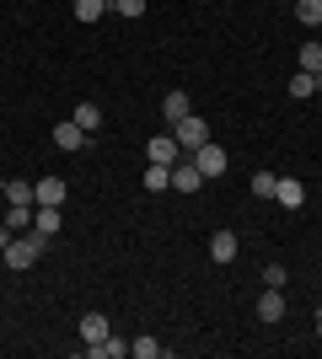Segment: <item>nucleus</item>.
Wrapping results in <instances>:
<instances>
[{
	"mask_svg": "<svg viewBox=\"0 0 322 359\" xmlns=\"http://www.w3.org/2000/svg\"><path fill=\"white\" fill-rule=\"evenodd\" d=\"M145 156H151L156 166H177V161H183V145H177V135H151Z\"/></svg>",
	"mask_w": 322,
	"mask_h": 359,
	"instance_id": "4",
	"label": "nucleus"
},
{
	"mask_svg": "<svg viewBox=\"0 0 322 359\" xmlns=\"http://www.w3.org/2000/svg\"><path fill=\"white\" fill-rule=\"evenodd\" d=\"M301 70H311V75L322 70V43H307V48H301Z\"/></svg>",
	"mask_w": 322,
	"mask_h": 359,
	"instance_id": "24",
	"label": "nucleus"
},
{
	"mask_svg": "<svg viewBox=\"0 0 322 359\" xmlns=\"http://www.w3.org/2000/svg\"><path fill=\"white\" fill-rule=\"evenodd\" d=\"M188 161L199 166L204 177H220V172H226V166H231V156H226V150H220V145H215V140H204V145L194 150V156H188Z\"/></svg>",
	"mask_w": 322,
	"mask_h": 359,
	"instance_id": "3",
	"label": "nucleus"
},
{
	"mask_svg": "<svg viewBox=\"0 0 322 359\" xmlns=\"http://www.w3.org/2000/svg\"><path fill=\"white\" fill-rule=\"evenodd\" d=\"M86 140H92V135H86V129H81L76 118L54 123V145H60V150H86Z\"/></svg>",
	"mask_w": 322,
	"mask_h": 359,
	"instance_id": "7",
	"label": "nucleus"
},
{
	"mask_svg": "<svg viewBox=\"0 0 322 359\" xmlns=\"http://www.w3.org/2000/svg\"><path fill=\"white\" fill-rule=\"evenodd\" d=\"M172 135H177V145H183V156H194V150L210 140V123L199 118V113H188L183 123H172Z\"/></svg>",
	"mask_w": 322,
	"mask_h": 359,
	"instance_id": "2",
	"label": "nucleus"
},
{
	"mask_svg": "<svg viewBox=\"0 0 322 359\" xmlns=\"http://www.w3.org/2000/svg\"><path fill=\"white\" fill-rule=\"evenodd\" d=\"M113 11L119 16H145V0H113Z\"/></svg>",
	"mask_w": 322,
	"mask_h": 359,
	"instance_id": "26",
	"label": "nucleus"
},
{
	"mask_svg": "<svg viewBox=\"0 0 322 359\" xmlns=\"http://www.w3.org/2000/svg\"><path fill=\"white\" fill-rule=\"evenodd\" d=\"M274 172H253V194H258V198H274Z\"/></svg>",
	"mask_w": 322,
	"mask_h": 359,
	"instance_id": "23",
	"label": "nucleus"
},
{
	"mask_svg": "<svg viewBox=\"0 0 322 359\" xmlns=\"http://www.w3.org/2000/svg\"><path fill=\"white\" fill-rule=\"evenodd\" d=\"M76 123L86 129V135H92V129H102V107H97V102H81V107H76Z\"/></svg>",
	"mask_w": 322,
	"mask_h": 359,
	"instance_id": "18",
	"label": "nucleus"
},
{
	"mask_svg": "<svg viewBox=\"0 0 322 359\" xmlns=\"http://www.w3.org/2000/svg\"><path fill=\"white\" fill-rule=\"evenodd\" d=\"M43 252H48V236H43V231H22V236H16L11 247L0 252V263L22 273V269H32V263H38V257H43Z\"/></svg>",
	"mask_w": 322,
	"mask_h": 359,
	"instance_id": "1",
	"label": "nucleus"
},
{
	"mask_svg": "<svg viewBox=\"0 0 322 359\" xmlns=\"http://www.w3.org/2000/svg\"><path fill=\"white\" fill-rule=\"evenodd\" d=\"M167 188H172V166L151 161V172H145V194H167Z\"/></svg>",
	"mask_w": 322,
	"mask_h": 359,
	"instance_id": "17",
	"label": "nucleus"
},
{
	"mask_svg": "<svg viewBox=\"0 0 322 359\" xmlns=\"http://www.w3.org/2000/svg\"><path fill=\"white\" fill-rule=\"evenodd\" d=\"M32 231H43L48 241L60 236V204H32Z\"/></svg>",
	"mask_w": 322,
	"mask_h": 359,
	"instance_id": "10",
	"label": "nucleus"
},
{
	"mask_svg": "<svg viewBox=\"0 0 322 359\" xmlns=\"http://www.w3.org/2000/svg\"><path fill=\"white\" fill-rule=\"evenodd\" d=\"M86 354H92V359H123V354H129V344H119V338L107 332L102 344H86Z\"/></svg>",
	"mask_w": 322,
	"mask_h": 359,
	"instance_id": "15",
	"label": "nucleus"
},
{
	"mask_svg": "<svg viewBox=\"0 0 322 359\" xmlns=\"http://www.w3.org/2000/svg\"><path fill=\"white\" fill-rule=\"evenodd\" d=\"M317 338H322V306H317Z\"/></svg>",
	"mask_w": 322,
	"mask_h": 359,
	"instance_id": "28",
	"label": "nucleus"
},
{
	"mask_svg": "<svg viewBox=\"0 0 322 359\" xmlns=\"http://www.w3.org/2000/svg\"><path fill=\"white\" fill-rule=\"evenodd\" d=\"M311 81H317V91H322V70H317V75H311Z\"/></svg>",
	"mask_w": 322,
	"mask_h": 359,
	"instance_id": "29",
	"label": "nucleus"
},
{
	"mask_svg": "<svg viewBox=\"0 0 322 359\" xmlns=\"http://www.w3.org/2000/svg\"><path fill=\"white\" fill-rule=\"evenodd\" d=\"M11 241H16V231H11V225H6V220H0V252H6Z\"/></svg>",
	"mask_w": 322,
	"mask_h": 359,
	"instance_id": "27",
	"label": "nucleus"
},
{
	"mask_svg": "<svg viewBox=\"0 0 322 359\" xmlns=\"http://www.w3.org/2000/svg\"><path fill=\"white\" fill-rule=\"evenodd\" d=\"M102 11H107V0H76V22H86V27H92Z\"/></svg>",
	"mask_w": 322,
	"mask_h": 359,
	"instance_id": "19",
	"label": "nucleus"
},
{
	"mask_svg": "<svg viewBox=\"0 0 322 359\" xmlns=\"http://www.w3.org/2000/svg\"><path fill=\"white\" fill-rule=\"evenodd\" d=\"M0 220L22 236V231H32V204H6V215H0Z\"/></svg>",
	"mask_w": 322,
	"mask_h": 359,
	"instance_id": "14",
	"label": "nucleus"
},
{
	"mask_svg": "<svg viewBox=\"0 0 322 359\" xmlns=\"http://www.w3.org/2000/svg\"><path fill=\"white\" fill-rule=\"evenodd\" d=\"M295 16H301L307 27H317L322 22V0H295Z\"/></svg>",
	"mask_w": 322,
	"mask_h": 359,
	"instance_id": "21",
	"label": "nucleus"
},
{
	"mask_svg": "<svg viewBox=\"0 0 322 359\" xmlns=\"http://www.w3.org/2000/svg\"><path fill=\"white\" fill-rule=\"evenodd\" d=\"M311 91H317L311 70H295V75H290V97H311Z\"/></svg>",
	"mask_w": 322,
	"mask_h": 359,
	"instance_id": "22",
	"label": "nucleus"
},
{
	"mask_svg": "<svg viewBox=\"0 0 322 359\" xmlns=\"http://www.w3.org/2000/svg\"><path fill=\"white\" fill-rule=\"evenodd\" d=\"M236 252H242L236 231H215L210 236V263H236Z\"/></svg>",
	"mask_w": 322,
	"mask_h": 359,
	"instance_id": "5",
	"label": "nucleus"
},
{
	"mask_svg": "<svg viewBox=\"0 0 322 359\" xmlns=\"http://www.w3.org/2000/svg\"><path fill=\"white\" fill-rule=\"evenodd\" d=\"M285 279H290L285 263H269V269H263V285H279V290H285Z\"/></svg>",
	"mask_w": 322,
	"mask_h": 359,
	"instance_id": "25",
	"label": "nucleus"
},
{
	"mask_svg": "<svg viewBox=\"0 0 322 359\" xmlns=\"http://www.w3.org/2000/svg\"><path fill=\"white\" fill-rule=\"evenodd\" d=\"M172 188H177V194H199V188H204V172L194 161H177V166H172Z\"/></svg>",
	"mask_w": 322,
	"mask_h": 359,
	"instance_id": "8",
	"label": "nucleus"
},
{
	"mask_svg": "<svg viewBox=\"0 0 322 359\" xmlns=\"http://www.w3.org/2000/svg\"><path fill=\"white\" fill-rule=\"evenodd\" d=\"M0 194H6V204H38V198H32V182H27V177H11L6 188H0Z\"/></svg>",
	"mask_w": 322,
	"mask_h": 359,
	"instance_id": "16",
	"label": "nucleus"
},
{
	"mask_svg": "<svg viewBox=\"0 0 322 359\" xmlns=\"http://www.w3.org/2000/svg\"><path fill=\"white\" fill-rule=\"evenodd\" d=\"M274 198L285 204V210H301V204H307V188H301L295 177H279L274 182Z\"/></svg>",
	"mask_w": 322,
	"mask_h": 359,
	"instance_id": "12",
	"label": "nucleus"
},
{
	"mask_svg": "<svg viewBox=\"0 0 322 359\" xmlns=\"http://www.w3.org/2000/svg\"><path fill=\"white\" fill-rule=\"evenodd\" d=\"M188 113H194L188 91H167V97H161V123H183Z\"/></svg>",
	"mask_w": 322,
	"mask_h": 359,
	"instance_id": "9",
	"label": "nucleus"
},
{
	"mask_svg": "<svg viewBox=\"0 0 322 359\" xmlns=\"http://www.w3.org/2000/svg\"><path fill=\"white\" fill-rule=\"evenodd\" d=\"M107 11H113V0H107Z\"/></svg>",
	"mask_w": 322,
	"mask_h": 359,
	"instance_id": "31",
	"label": "nucleus"
},
{
	"mask_svg": "<svg viewBox=\"0 0 322 359\" xmlns=\"http://www.w3.org/2000/svg\"><path fill=\"white\" fill-rule=\"evenodd\" d=\"M258 316H263V322H285V290H279V285H263Z\"/></svg>",
	"mask_w": 322,
	"mask_h": 359,
	"instance_id": "6",
	"label": "nucleus"
},
{
	"mask_svg": "<svg viewBox=\"0 0 322 359\" xmlns=\"http://www.w3.org/2000/svg\"><path fill=\"white\" fill-rule=\"evenodd\" d=\"M32 198L38 204H65V177H38L32 182Z\"/></svg>",
	"mask_w": 322,
	"mask_h": 359,
	"instance_id": "13",
	"label": "nucleus"
},
{
	"mask_svg": "<svg viewBox=\"0 0 322 359\" xmlns=\"http://www.w3.org/2000/svg\"><path fill=\"white\" fill-rule=\"evenodd\" d=\"M317 43H322V22H317Z\"/></svg>",
	"mask_w": 322,
	"mask_h": 359,
	"instance_id": "30",
	"label": "nucleus"
},
{
	"mask_svg": "<svg viewBox=\"0 0 322 359\" xmlns=\"http://www.w3.org/2000/svg\"><path fill=\"white\" fill-rule=\"evenodd\" d=\"M129 354H140V359H161L167 348H161V344L151 338V332H145V338H135V344H129Z\"/></svg>",
	"mask_w": 322,
	"mask_h": 359,
	"instance_id": "20",
	"label": "nucleus"
},
{
	"mask_svg": "<svg viewBox=\"0 0 322 359\" xmlns=\"http://www.w3.org/2000/svg\"><path fill=\"white\" fill-rule=\"evenodd\" d=\"M76 332H81V344H102V338H107L113 327H107V316H102V311H86Z\"/></svg>",
	"mask_w": 322,
	"mask_h": 359,
	"instance_id": "11",
	"label": "nucleus"
}]
</instances>
